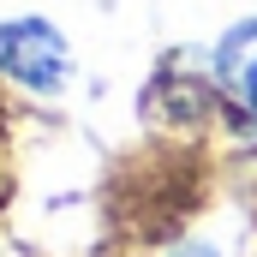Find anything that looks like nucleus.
<instances>
[{"instance_id":"7ed1b4c3","label":"nucleus","mask_w":257,"mask_h":257,"mask_svg":"<svg viewBox=\"0 0 257 257\" xmlns=\"http://www.w3.org/2000/svg\"><path fill=\"white\" fill-rule=\"evenodd\" d=\"M168 257H221V251H215L209 239H186V245H174Z\"/></svg>"},{"instance_id":"f03ea898","label":"nucleus","mask_w":257,"mask_h":257,"mask_svg":"<svg viewBox=\"0 0 257 257\" xmlns=\"http://www.w3.org/2000/svg\"><path fill=\"white\" fill-rule=\"evenodd\" d=\"M209 78H215L221 102L233 108L239 132L257 138V18H239L233 30L215 36V48H209Z\"/></svg>"},{"instance_id":"f257e3e1","label":"nucleus","mask_w":257,"mask_h":257,"mask_svg":"<svg viewBox=\"0 0 257 257\" xmlns=\"http://www.w3.org/2000/svg\"><path fill=\"white\" fill-rule=\"evenodd\" d=\"M0 72L36 96H54L72 78V48L48 18H6L0 24Z\"/></svg>"}]
</instances>
